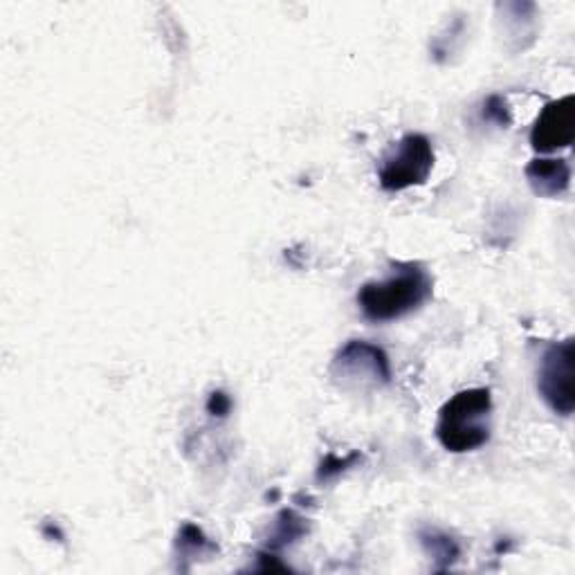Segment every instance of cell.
I'll return each instance as SVG.
<instances>
[{
  "label": "cell",
  "mask_w": 575,
  "mask_h": 575,
  "mask_svg": "<svg viewBox=\"0 0 575 575\" xmlns=\"http://www.w3.org/2000/svg\"><path fill=\"white\" fill-rule=\"evenodd\" d=\"M432 277L418 263H395L382 281H369L358 290V306L365 320L387 324L407 318L432 297Z\"/></svg>",
  "instance_id": "cell-1"
},
{
  "label": "cell",
  "mask_w": 575,
  "mask_h": 575,
  "mask_svg": "<svg viewBox=\"0 0 575 575\" xmlns=\"http://www.w3.org/2000/svg\"><path fill=\"white\" fill-rule=\"evenodd\" d=\"M493 393L491 389L474 387L455 393L440 407L436 423V438L448 452L465 455L483 448L491 440Z\"/></svg>",
  "instance_id": "cell-2"
},
{
  "label": "cell",
  "mask_w": 575,
  "mask_h": 575,
  "mask_svg": "<svg viewBox=\"0 0 575 575\" xmlns=\"http://www.w3.org/2000/svg\"><path fill=\"white\" fill-rule=\"evenodd\" d=\"M434 169V147L423 133H407L380 162L378 181L384 192L423 185Z\"/></svg>",
  "instance_id": "cell-3"
},
{
  "label": "cell",
  "mask_w": 575,
  "mask_h": 575,
  "mask_svg": "<svg viewBox=\"0 0 575 575\" xmlns=\"http://www.w3.org/2000/svg\"><path fill=\"white\" fill-rule=\"evenodd\" d=\"M538 391L542 401L560 416L575 410V340L553 342L544 348L538 367Z\"/></svg>",
  "instance_id": "cell-4"
},
{
  "label": "cell",
  "mask_w": 575,
  "mask_h": 575,
  "mask_svg": "<svg viewBox=\"0 0 575 575\" xmlns=\"http://www.w3.org/2000/svg\"><path fill=\"white\" fill-rule=\"evenodd\" d=\"M333 376L342 382H360L382 387L391 382V365L387 353L365 340L346 342L333 360Z\"/></svg>",
  "instance_id": "cell-5"
},
{
  "label": "cell",
  "mask_w": 575,
  "mask_h": 575,
  "mask_svg": "<svg viewBox=\"0 0 575 575\" xmlns=\"http://www.w3.org/2000/svg\"><path fill=\"white\" fill-rule=\"evenodd\" d=\"M575 140V97L566 95L549 102L530 128V147L538 153H553Z\"/></svg>",
  "instance_id": "cell-6"
},
{
  "label": "cell",
  "mask_w": 575,
  "mask_h": 575,
  "mask_svg": "<svg viewBox=\"0 0 575 575\" xmlns=\"http://www.w3.org/2000/svg\"><path fill=\"white\" fill-rule=\"evenodd\" d=\"M526 179L536 194L557 198L571 185V166L564 158H536L526 166Z\"/></svg>",
  "instance_id": "cell-7"
},
{
  "label": "cell",
  "mask_w": 575,
  "mask_h": 575,
  "mask_svg": "<svg viewBox=\"0 0 575 575\" xmlns=\"http://www.w3.org/2000/svg\"><path fill=\"white\" fill-rule=\"evenodd\" d=\"M418 540L427 551V555L434 560L436 571H448L461 555L459 542L452 536L444 533V530L423 528L418 530Z\"/></svg>",
  "instance_id": "cell-8"
},
{
  "label": "cell",
  "mask_w": 575,
  "mask_h": 575,
  "mask_svg": "<svg viewBox=\"0 0 575 575\" xmlns=\"http://www.w3.org/2000/svg\"><path fill=\"white\" fill-rule=\"evenodd\" d=\"M308 519H303L299 513L286 508L277 515L275 526L268 536V542H265V551H284L292 544H297L306 533H308Z\"/></svg>",
  "instance_id": "cell-9"
},
{
  "label": "cell",
  "mask_w": 575,
  "mask_h": 575,
  "mask_svg": "<svg viewBox=\"0 0 575 575\" xmlns=\"http://www.w3.org/2000/svg\"><path fill=\"white\" fill-rule=\"evenodd\" d=\"M175 549L183 557H205L218 553V547L203 533V528L196 524H183L179 540H175Z\"/></svg>",
  "instance_id": "cell-10"
},
{
  "label": "cell",
  "mask_w": 575,
  "mask_h": 575,
  "mask_svg": "<svg viewBox=\"0 0 575 575\" xmlns=\"http://www.w3.org/2000/svg\"><path fill=\"white\" fill-rule=\"evenodd\" d=\"M363 461V455L360 452H350L346 457H337V455H329L320 468H318V481H331L335 476H340L342 472H346L348 468H353L356 463Z\"/></svg>",
  "instance_id": "cell-11"
},
{
  "label": "cell",
  "mask_w": 575,
  "mask_h": 575,
  "mask_svg": "<svg viewBox=\"0 0 575 575\" xmlns=\"http://www.w3.org/2000/svg\"><path fill=\"white\" fill-rule=\"evenodd\" d=\"M483 119L493 122L502 128H508L513 124V113H510L508 102L502 95H491L483 102Z\"/></svg>",
  "instance_id": "cell-12"
},
{
  "label": "cell",
  "mask_w": 575,
  "mask_h": 575,
  "mask_svg": "<svg viewBox=\"0 0 575 575\" xmlns=\"http://www.w3.org/2000/svg\"><path fill=\"white\" fill-rule=\"evenodd\" d=\"M232 412V398L226 391H214L207 401V414L214 418H228Z\"/></svg>",
  "instance_id": "cell-13"
}]
</instances>
